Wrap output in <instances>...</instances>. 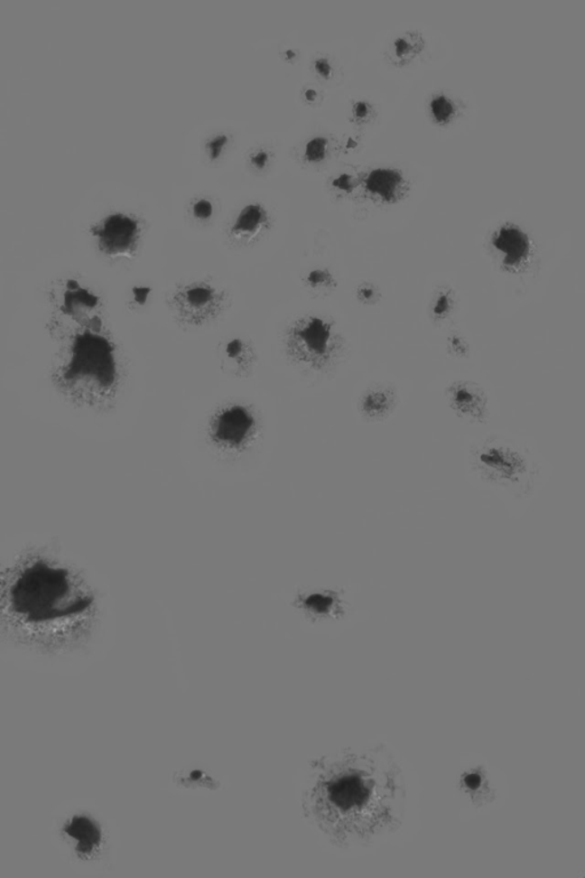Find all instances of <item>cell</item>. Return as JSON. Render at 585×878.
Segmentation results:
<instances>
[{"mask_svg": "<svg viewBox=\"0 0 585 878\" xmlns=\"http://www.w3.org/2000/svg\"><path fill=\"white\" fill-rule=\"evenodd\" d=\"M271 227L268 209L260 201H249L236 213L228 236L237 244L249 245L264 236Z\"/></svg>", "mask_w": 585, "mask_h": 878, "instance_id": "cell-12", "label": "cell"}, {"mask_svg": "<svg viewBox=\"0 0 585 878\" xmlns=\"http://www.w3.org/2000/svg\"><path fill=\"white\" fill-rule=\"evenodd\" d=\"M59 342L53 383L73 406L101 410L117 397L122 368L117 347L102 318L75 322L51 320Z\"/></svg>", "mask_w": 585, "mask_h": 878, "instance_id": "cell-3", "label": "cell"}, {"mask_svg": "<svg viewBox=\"0 0 585 878\" xmlns=\"http://www.w3.org/2000/svg\"><path fill=\"white\" fill-rule=\"evenodd\" d=\"M427 47V41L420 30H407L391 42L389 58L395 67H405L414 62Z\"/></svg>", "mask_w": 585, "mask_h": 878, "instance_id": "cell-17", "label": "cell"}, {"mask_svg": "<svg viewBox=\"0 0 585 878\" xmlns=\"http://www.w3.org/2000/svg\"><path fill=\"white\" fill-rule=\"evenodd\" d=\"M342 338L335 322L318 315L298 318L283 335L288 360L310 371H325L339 359Z\"/></svg>", "mask_w": 585, "mask_h": 878, "instance_id": "cell-4", "label": "cell"}, {"mask_svg": "<svg viewBox=\"0 0 585 878\" xmlns=\"http://www.w3.org/2000/svg\"><path fill=\"white\" fill-rule=\"evenodd\" d=\"M303 96L305 101L316 102L318 100V97H320V93H318V90L316 89L308 88L307 89L304 90Z\"/></svg>", "mask_w": 585, "mask_h": 878, "instance_id": "cell-31", "label": "cell"}, {"mask_svg": "<svg viewBox=\"0 0 585 878\" xmlns=\"http://www.w3.org/2000/svg\"><path fill=\"white\" fill-rule=\"evenodd\" d=\"M313 69L317 75L322 79L330 80L334 75V67L330 60L326 57H320L313 61Z\"/></svg>", "mask_w": 585, "mask_h": 878, "instance_id": "cell-30", "label": "cell"}, {"mask_svg": "<svg viewBox=\"0 0 585 878\" xmlns=\"http://www.w3.org/2000/svg\"><path fill=\"white\" fill-rule=\"evenodd\" d=\"M456 308V294L453 288L441 286L430 303V317L436 322H442L453 315Z\"/></svg>", "mask_w": 585, "mask_h": 878, "instance_id": "cell-19", "label": "cell"}, {"mask_svg": "<svg viewBox=\"0 0 585 878\" xmlns=\"http://www.w3.org/2000/svg\"><path fill=\"white\" fill-rule=\"evenodd\" d=\"M429 111L433 122L444 126L458 117L459 107L447 94L437 93L429 102Z\"/></svg>", "mask_w": 585, "mask_h": 878, "instance_id": "cell-20", "label": "cell"}, {"mask_svg": "<svg viewBox=\"0 0 585 878\" xmlns=\"http://www.w3.org/2000/svg\"><path fill=\"white\" fill-rule=\"evenodd\" d=\"M330 140L326 136L316 135L305 142L303 148L304 162L310 165L324 163L330 154Z\"/></svg>", "mask_w": 585, "mask_h": 878, "instance_id": "cell-22", "label": "cell"}, {"mask_svg": "<svg viewBox=\"0 0 585 878\" xmlns=\"http://www.w3.org/2000/svg\"><path fill=\"white\" fill-rule=\"evenodd\" d=\"M96 588L77 564L32 546L0 562V636L44 654L73 651L97 625Z\"/></svg>", "mask_w": 585, "mask_h": 878, "instance_id": "cell-1", "label": "cell"}, {"mask_svg": "<svg viewBox=\"0 0 585 878\" xmlns=\"http://www.w3.org/2000/svg\"><path fill=\"white\" fill-rule=\"evenodd\" d=\"M61 834L73 854L81 860L96 858L105 843L101 825L83 813L69 817L62 825Z\"/></svg>", "mask_w": 585, "mask_h": 878, "instance_id": "cell-11", "label": "cell"}, {"mask_svg": "<svg viewBox=\"0 0 585 878\" xmlns=\"http://www.w3.org/2000/svg\"><path fill=\"white\" fill-rule=\"evenodd\" d=\"M445 396L450 410L468 423L485 424L488 420V396L479 383L464 380L451 382L445 390Z\"/></svg>", "mask_w": 585, "mask_h": 878, "instance_id": "cell-10", "label": "cell"}, {"mask_svg": "<svg viewBox=\"0 0 585 878\" xmlns=\"http://www.w3.org/2000/svg\"><path fill=\"white\" fill-rule=\"evenodd\" d=\"M231 144V136L226 132L215 133L206 139L204 148L210 163H217L226 154Z\"/></svg>", "mask_w": 585, "mask_h": 878, "instance_id": "cell-23", "label": "cell"}, {"mask_svg": "<svg viewBox=\"0 0 585 878\" xmlns=\"http://www.w3.org/2000/svg\"><path fill=\"white\" fill-rule=\"evenodd\" d=\"M358 184V181H357L355 176L348 173H341L335 176V178L332 180L333 189L339 193H344V195H348V193L354 191Z\"/></svg>", "mask_w": 585, "mask_h": 878, "instance_id": "cell-29", "label": "cell"}, {"mask_svg": "<svg viewBox=\"0 0 585 878\" xmlns=\"http://www.w3.org/2000/svg\"><path fill=\"white\" fill-rule=\"evenodd\" d=\"M192 218L200 222H209L215 214V206L209 198L200 197L193 201L190 206Z\"/></svg>", "mask_w": 585, "mask_h": 878, "instance_id": "cell-25", "label": "cell"}, {"mask_svg": "<svg viewBox=\"0 0 585 878\" xmlns=\"http://www.w3.org/2000/svg\"><path fill=\"white\" fill-rule=\"evenodd\" d=\"M360 184L374 201L382 204L398 203L410 189L405 176L393 167H376L369 171L360 180Z\"/></svg>", "mask_w": 585, "mask_h": 878, "instance_id": "cell-13", "label": "cell"}, {"mask_svg": "<svg viewBox=\"0 0 585 878\" xmlns=\"http://www.w3.org/2000/svg\"><path fill=\"white\" fill-rule=\"evenodd\" d=\"M302 604L310 613L330 617L341 612L343 602L337 593L321 592L310 593L304 598Z\"/></svg>", "mask_w": 585, "mask_h": 878, "instance_id": "cell-18", "label": "cell"}, {"mask_svg": "<svg viewBox=\"0 0 585 878\" xmlns=\"http://www.w3.org/2000/svg\"><path fill=\"white\" fill-rule=\"evenodd\" d=\"M256 351L245 339L228 340L221 350L222 364L231 376L243 378L252 372L256 363Z\"/></svg>", "mask_w": 585, "mask_h": 878, "instance_id": "cell-15", "label": "cell"}, {"mask_svg": "<svg viewBox=\"0 0 585 878\" xmlns=\"http://www.w3.org/2000/svg\"><path fill=\"white\" fill-rule=\"evenodd\" d=\"M356 298L359 301L361 304L376 305L380 303L382 299V293L380 287L374 283H363L360 284L356 290Z\"/></svg>", "mask_w": 585, "mask_h": 878, "instance_id": "cell-24", "label": "cell"}, {"mask_svg": "<svg viewBox=\"0 0 585 878\" xmlns=\"http://www.w3.org/2000/svg\"><path fill=\"white\" fill-rule=\"evenodd\" d=\"M503 270L519 274L527 268L534 256V245L531 236L515 223H503L490 238Z\"/></svg>", "mask_w": 585, "mask_h": 878, "instance_id": "cell-9", "label": "cell"}, {"mask_svg": "<svg viewBox=\"0 0 585 878\" xmlns=\"http://www.w3.org/2000/svg\"><path fill=\"white\" fill-rule=\"evenodd\" d=\"M373 114L374 107L368 101H356L352 105L351 115L356 124L361 125L367 123L369 119H372Z\"/></svg>", "mask_w": 585, "mask_h": 878, "instance_id": "cell-28", "label": "cell"}, {"mask_svg": "<svg viewBox=\"0 0 585 878\" xmlns=\"http://www.w3.org/2000/svg\"><path fill=\"white\" fill-rule=\"evenodd\" d=\"M274 154L268 148H257L253 150L252 154L248 156L249 165L252 169L257 172H264L270 166L271 162H273Z\"/></svg>", "mask_w": 585, "mask_h": 878, "instance_id": "cell-27", "label": "cell"}, {"mask_svg": "<svg viewBox=\"0 0 585 878\" xmlns=\"http://www.w3.org/2000/svg\"><path fill=\"white\" fill-rule=\"evenodd\" d=\"M397 391L391 386H376L359 400V412L365 420L377 423L388 419L397 406Z\"/></svg>", "mask_w": 585, "mask_h": 878, "instance_id": "cell-14", "label": "cell"}, {"mask_svg": "<svg viewBox=\"0 0 585 878\" xmlns=\"http://www.w3.org/2000/svg\"><path fill=\"white\" fill-rule=\"evenodd\" d=\"M459 789L473 804L485 805L494 794L489 772L483 766H470L463 771L458 781Z\"/></svg>", "mask_w": 585, "mask_h": 878, "instance_id": "cell-16", "label": "cell"}, {"mask_svg": "<svg viewBox=\"0 0 585 878\" xmlns=\"http://www.w3.org/2000/svg\"><path fill=\"white\" fill-rule=\"evenodd\" d=\"M283 58L287 62L294 63L299 59V51L294 49H288L283 53Z\"/></svg>", "mask_w": 585, "mask_h": 878, "instance_id": "cell-32", "label": "cell"}, {"mask_svg": "<svg viewBox=\"0 0 585 878\" xmlns=\"http://www.w3.org/2000/svg\"><path fill=\"white\" fill-rule=\"evenodd\" d=\"M447 350L456 359H468L470 355V346H469L467 339L458 333L450 334L447 338Z\"/></svg>", "mask_w": 585, "mask_h": 878, "instance_id": "cell-26", "label": "cell"}, {"mask_svg": "<svg viewBox=\"0 0 585 878\" xmlns=\"http://www.w3.org/2000/svg\"><path fill=\"white\" fill-rule=\"evenodd\" d=\"M305 286L316 292H330L338 287L337 277L327 268H315L308 271L303 278Z\"/></svg>", "mask_w": 585, "mask_h": 878, "instance_id": "cell-21", "label": "cell"}, {"mask_svg": "<svg viewBox=\"0 0 585 878\" xmlns=\"http://www.w3.org/2000/svg\"><path fill=\"white\" fill-rule=\"evenodd\" d=\"M228 296L225 290L205 281L181 284L167 295L172 317L180 325L198 329L212 324L225 313Z\"/></svg>", "mask_w": 585, "mask_h": 878, "instance_id": "cell-5", "label": "cell"}, {"mask_svg": "<svg viewBox=\"0 0 585 878\" xmlns=\"http://www.w3.org/2000/svg\"><path fill=\"white\" fill-rule=\"evenodd\" d=\"M98 251L111 259H131L140 248L144 225L136 215L114 210L90 226Z\"/></svg>", "mask_w": 585, "mask_h": 878, "instance_id": "cell-6", "label": "cell"}, {"mask_svg": "<svg viewBox=\"0 0 585 878\" xmlns=\"http://www.w3.org/2000/svg\"><path fill=\"white\" fill-rule=\"evenodd\" d=\"M473 460L486 481L506 488L523 484L529 475L528 459L509 445H485L477 450Z\"/></svg>", "mask_w": 585, "mask_h": 878, "instance_id": "cell-8", "label": "cell"}, {"mask_svg": "<svg viewBox=\"0 0 585 878\" xmlns=\"http://www.w3.org/2000/svg\"><path fill=\"white\" fill-rule=\"evenodd\" d=\"M308 805L334 845L369 849L393 836L405 821V773L383 744L339 752L318 769Z\"/></svg>", "mask_w": 585, "mask_h": 878, "instance_id": "cell-2", "label": "cell"}, {"mask_svg": "<svg viewBox=\"0 0 585 878\" xmlns=\"http://www.w3.org/2000/svg\"><path fill=\"white\" fill-rule=\"evenodd\" d=\"M259 423L255 413L244 404H229L210 417L209 438L226 452H242L256 438Z\"/></svg>", "mask_w": 585, "mask_h": 878, "instance_id": "cell-7", "label": "cell"}]
</instances>
